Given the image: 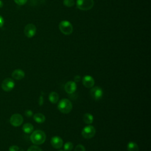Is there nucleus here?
<instances>
[{"label": "nucleus", "instance_id": "f03ea898", "mask_svg": "<svg viewBox=\"0 0 151 151\" xmlns=\"http://www.w3.org/2000/svg\"><path fill=\"white\" fill-rule=\"evenodd\" d=\"M72 103L67 99H63L61 100L58 104V109L63 113L67 114L70 113L72 110Z\"/></svg>", "mask_w": 151, "mask_h": 151}, {"label": "nucleus", "instance_id": "cd10ccee", "mask_svg": "<svg viewBox=\"0 0 151 151\" xmlns=\"http://www.w3.org/2000/svg\"><path fill=\"white\" fill-rule=\"evenodd\" d=\"M4 25V19L2 18V17H1L0 15V28L2 27Z\"/></svg>", "mask_w": 151, "mask_h": 151}, {"label": "nucleus", "instance_id": "39448f33", "mask_svg": "<svg viewBox=\"0 0 151 151\" xmlns=\"http://www.w3.org/2000/svg\"><path fill=\"white\" fill-rule=\"evenodd\" d=\"M96 134L95 128L90 125L84 127L81 132V134L83 137L85 139H89L92 138Z\"/></svg>", "mask_w": 151, "mask_h": 151}, {"label": "nucleus", "instance_id": "0eeeda50", "mask_svg": "<svg viewBox=\"0 0 151 151\" xmlns=\"http://www.w3.org/2000/svg\"><path fill=\"white\" fill-rule=\"evenodd\" d=\"M9 122L12 126L14 127H18L22 124L23 122V117L20 114L15 113L11 116Z\"/></svg>", "mask_w": 151, "mask_h": 151}, {"label": "nucleus", "instance_id": "423d86ee", "mask_svg": "<svg viewBox=\"0 0 151 151\" xmlns=\"http://www.w3.org/2000/svg\"><path fill=\"white\" fill-rule=\"evenodd\" d=\"M15 87V82L11 78L4 79L1 83V88L5 91L8 92L11 91Z\"/></svg>", "mask_w": 151, "mask_h": 151}, {"label": "nucleus", "instance_id": "aec40b11", "mask_svg": "<svg viewBox=\"0 0 151 151\" xmlns=\"http://www.w3.org/2000/svg\"><path fill=\"white\" fill-rule=\"evenodd\" d=\"M75 4V2L74 0H64L63 4L64 6L67 7H71L73 6Z\"/></svg>", "mask_w": 151, "mask_h": 151}, {"label": "nucleus", "instance_id": "c756f323", "mask_svg": "<svg viewBox=\"0 0 151 151\" xmlns=\"http://www.w3.org/2000/svg\"><path fill=\"white\" fill-rule=\"evenodd\" d=\"M19 151H24V150H22V149H21V150H20Z\"/></svg>", "mask_w": 151, "mask_h": 151}, {"label": "nucleus", "instance_id": "b1692460", "mask_svg": "<svg viewBox=\"0 0 151 151\" xmlns=\"http://www.w3.org/2000/svg\"><path fill=\"white\" fill-rule=\"evenodd\" d=\"M18 150H19V147L16 145H12L9 147V151H18Z\"/></svg>", "mask_w": 151, "mask_h": 151}, {"label": "nucleus", "instance_id": "20e7f679", "mask_svg": "<svg viewBox=\"0 0 151 151\" xmlns=\"http://www.w3.org/2000/svg\"><path fill=\"white\" fill-rule=\"evenodd\" d=\"M77 7L82 11L91 9L94 5L93 0H77L76 2Z\"/></svg>", "mask_w": 151, "mask_h": 151}, {"label": "nucleus", "instance_id": "6ab92c4d", "mask_svg": "<svg viewBox=\"0 0 151 151\" xmlns=\"http://www.w3.org/2000/svg\"><path fill=\"white\" fill-rule=\"evenodd\" d=\"M64 149L65 151H71L73 149V144L70 142H66L64 144Z\"/></svg>", "mask_w": 151, "mask_h": 151}, {"label": "nucleus", "instance_id": "4468645a", "mask_svg": "<svg viewBox=\"0 0 151 151\" xmlns=\"http://www.w3.org/2000/svg\"><path fill=\"white\" fill-rule=\"evenodd\" d=\"M34 120L35 122L38 123H44L45 120V117L44 116V114H41V113H36L33 116Z\"/></svg>", "mask_w": 151, "mask_h": 151}, {"label": "nucleus", "instance_id": "4be33fe9", "mask_svg": "<svg viewBox=\"0 0 151 151\" xmlns=\"http://www.w3.org/2000/svg\"><path fill=\"white\" fill-rule=\"evenodd\" d=\"M74 151H86L85 147H84V146H83L82 145H78L76 146Z\"/></svg>", "mask_w": 151, "mask_h": 151}, {"label": "nucleus", "instance_id": "ddd939ff", "mask_svg": "<svg viewBox=\"0 0 151 151\" xmlns=\"http://www.w3.org/2000/svg\"><path fill=\"white\" fill-rule=\"evenodd\" d=\"M12 77L15 80H19L22 79L25 77V73L22 70L17 69L12 72Z\"/></svg>", "mask_w": 151, "mask_h": 151}, {"label": "nucleus", "instance_id": "f257e3e1", "mask_svg": "<svg viewBox=\"0 0 151 151\" xmlns=\"http://www.w3.org/2000/svg\"><path fill=\"white\" fill-rule=\"evenodd\" d=\"M46 139V135L45 133L40 130H37L31 134L30 139L31 141L35 145H41L42 144Z\"/></svg>", "mask_w": 151, "mask_h": 151}, {"label": "nucleus", "instance_id": "2eb2a0df", "mask_svg": "<svg viewBox=\"0 0 151 151\" xmlns=\"http://www.w3.org/2000/svg\"><path fill=\"white\" fill-rule=\"evenodd\" d=\"M48 98H49V100L51 103L55 104L58 102V99H59V96L56 92L52 91V92L50 93V94H49Z\"/></svg>", "mask_w": 151, "mask_h": 151}, {"label": "nucleus", "instance_id": "5701e85b", "mask_svg": "<svg viewBox=\"0 0 151 151\" xmlns=\"http://www.w3.org/2000/svg\"><path fill=\"white\" fill-rule=\"evenodd\" d=\"M14 2L18 5H23L26 4L28 0H14Z\"/></svg>", "mask_w": 151, "mask_h": 151}, {"label": "nucleus", "instance_id": "412c9836", "mask_svg": "<svg viewBox=\"0 0 151 151\" xmlns=\"http://www.w3.org/2000/svg\"><path fill=\"white\" fill-rule=\"evenodd\" d=\"M27 151H42V150L37 146H31L28 148Z\"/></svg>", "mask_w": 151, "mask_h": 151}, {"label": "nucleus", "instance_id": "bb28decb", "mask_svg": "<svg viewBox=\"0 0 151 151\" xmlns=\"http://www.w3.org/2000/svg\"><path fill=\"white\" fill-rule=\"evenodd\" d=\"M43 103H44V98H43V96H40V98H39V105L40 106H42L43 104Z\"/></svg>", "mask_w": 151, "mask_h": 151}, {"label": "nucleus", "instance_id": "a211bd4d", "mask_svg": "<svg viewBox=\"0 0 151 151\" xmlns=\"http://www.w3.org/2000/svg\"><path fill=\"white\" fill-rule=\"evenodd\" d=\"M22 130L25 133H30L34 130V127L31 123H25L22 126Z\"/></svg>", "mask_w": 151, "mask_h": 151}, {"label": "nucleus", "instance_id": "a878e982", "mask_svg": "<svg viewBox=\"0 0 151 151\" xmlns=\"http://www.w3.org/2000/svg\"><path fill=\"white\" fill-rule=\"evenodd\" d=\"M80 80H81V77H80V76H78V75H77V76H76L74 77V82L78 83V82H79V81H80Z\"/></svg>", "mask_w": 151, "mask_h": 151}, {"label": "nucleus", "instance_id": "9d476101", "mask_svg": "<svg viewBox=\"0 0 151 151\" xmlns=\"http://www.w3.org/2000/svg\"><path fill=\"white\" fill-rule=\"evenodd\" d=\"M51 146L55 149H60L63 146V141L59 136H54L51 139L50 141Z\"/></svg>", "mask_w": 151, "mask_h": 151}, {"label": "nucleus", "instance_id": "393cba45", "mask_svg": "<svg viewBox=\"0 0 151 151\" xmlns=\"http://www.w3.org/2000/svg\"><path fill=\"white\" fill-rule=\"evenodd\" d=\"M32 114H33V113L31 110H27L25 111V115L28 117H31L32 116Z\"/></svg>", "mask_w": 151, "mask_h": 151}, {"label": "nucleus", "instance_id": "6e6552de", "mask_svg": "<svg viewBox=\"0 0 151 151\" xmlns=\"http://www.w3.org/2000/svg\"><path fill=\"white\" fill-rule=\"evenodd\" d=\"M90 93L91 97L95 100H100L103 95V90L100 87L97 86L91 88Z\"/></svg>", "mask_w": 151, "mask_h": 151}, {"label": "nucleus", "instance_id": "f3484780", "mask_svg": "<svg viewBox=\"0 0 151 151\" xmlns=\"http://www.w3.org/2000/svg\"><path fill=\"white\" fill-rule=\"evenodd\" d=\"M127 149L128 151H139V147L136 143L130 142L127 145Z\"/></svg>", "mask_w": 151, "mask_h": 151}, {"label": "nucleus", "instance_id": "9b49d317", "mask_svg": "<svg viewBox=\"0 0 151 151\" xmlns=\"http://www.w3.org/2000/svg\"><path fill=\"white\" fill-rule=\"evenodd\" d=\"M77 89V84L76 82L73 81H69L64 86L65 91L68 94H72Z\"/></svg>", "mask_w": 151, "mask_h": 151}, {"label": "nucleus", "instance_id": "7c9ffc66", "mask_svg": "<svg viewBox=\"0 0 151 151\" xmlns=\"http://www.w3.org/2000/svg\"><path fill=\"white\" fill-rule=\"evenodd\" d=\"M60 151H64V150H60Z\"/></svg>", "mask_w": 151, "mask_h": 151}, {"label": "nucleus", "instance_id": "1a4fd4ad", "mask_svg": "<svg viewBox=\"0 0 151 151\" xmlns=\"http://www.w3.org/2000/svg\"><path fill=\"white\" fill-rule=\"evenodd\" d=\"M24 32L28 38H31L36 33V27L33 24H28L25 27Z\"/></svg>", "mask_w": 151, "mask_h": 151}, {"label": "nucleus", "instance_id": "c85d7f7f", "mask_svg": "<svg viewBox=\"0 0 151 151\" xmlns=\"http://www.w3.org/2000/svg\"><path fill=\"white\" fill-rule=\"evenodd\" d=\"M3 6V2L1 0H0V8Z\"/></svg>", "mask_w": 151, "mask_h": 151}, {"label": "nucleus", "instance_id": "7ed1b4c3", "mask_svg": "<svg viewBox=\"0 0 151 151\" xmlns=\"http://www.w3.org/2000/svg\"><path fill=\"white\" fill-rule=\"evenodd\" d=\"M59 29L60 31L64 35H70L73 32V26L71 24L66 20L62 21L59 24Z\"/></svg>", "mask_w": 151, "mask_h": 151}, {"label": "nucleus", "instance_id": "dca6fc26", "mask_svg": "<svg viewBox=\"0 0 151 151\" xmlns=\"http://www.w3.org/2000/svg\"><path fill=\"white\" fill-rule=\"evenodd\" d=\"M83 121L86 124H90L93 122L94 117L93 115L90 113H86L83 115Z\"/></svg>", "mask_w": 151, "mask_h": 151}, {"label": "nucleus", "instance_id": "f8f14e48", "mask_svg": "<svg viewBox=\"0 0 151 151\" xmlns=\"http://www.w3.org/2000/svg\"><path fill=\"white\" fill-rule=\"evenodd\" d=\"M82 82L83 85L87 88H91L94 84V78L91 76L88 75L84 76L82 80Z\"/></svg>", "mask_w": 151, "mask_h": 151}]
</instances>
